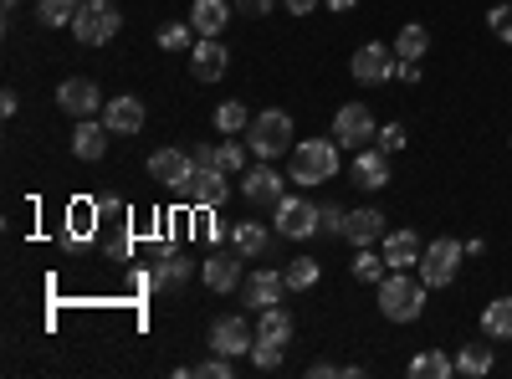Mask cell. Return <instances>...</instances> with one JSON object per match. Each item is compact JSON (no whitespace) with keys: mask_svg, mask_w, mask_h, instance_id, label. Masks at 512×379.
Here are the masks:
<instances>
[{"mask_svg":"<svg viewBox=\"0 0 512 379\" xmlns=\"http://www.w3.org/2000/svg\"><path fill=\"white\" fill-rule=\"evenodd\" d=\"M461 257H466L461 241H451V236L431 241V246L420 251V282H425V287H451L456 272H461Z\"/></svg>","mask_w":512,"mask_h":379,"instance_id":"cell-5","label":"cell"},{"mask_svg":"<svg viewBox=\"0 0 512 379\" xmlns=\"http://www.w3.org/2000/svg\"><path fill=\"white\" fill-rule=\"evenodd\" d=\"M180 195H185L190 205H205V210H210V205H221V200L231 195V175L221 170V164H205V170L195 164V175L185 180V190H180Z\"/></svg>","mask_w":512,"mask_h":379,"instance_id":"cell-8","label":"cell"},{"mask_svg":"<svg viewBox=\"0 0 512 379\" xmlns=\"http://www.w3.org/2000/svg\"><path fill=\"white\" fill-rule=\"evenodd\" d=\"M159 47H164V52H190V47H195V26H185V21L159 26Z\"/></svg>","mask_w":512,"mask_h":379,"instance_id":"cell-30","label":"cell"},{"mask_svg":"<svg viewBox=\"0 0 512 379\" xmlns=\"http://www.w3.org/2000/svg\"><path fill=\"white\" fill-rule=\"evenodd\" d=\"M374 144H379L384 154H400V149H405V129H400V123H384V129L374 134Z\"/></svg>","mask_w":512,"mask_h":379,"instance_id":"cell-39","label":"cell"},{"mask_svg":"<svg viewBox=\"0 0 512 379\" xmlns=\"http://www.w3.org/2000/svg\"><path fill=\"white\" fill-rule=\"evenodd\" d=\"M0 6H6V11H16V0H0Z\"/></svg>","mask_w":512,"mask_h":379,"instance_id":"cell-46","label":"cell"},{"mask_svg":"<svg viewBox=\"0 0 512 379\" xmlns=\"http://www.w3.org/2000/svg\"><path fill=\"white\" fill-rule=\"evenodd\" d=\"M425 287L420 277H405V272H390L379 282V313L390 318V323H415L420 318V308H425Z\"/></svg>","mask_w":512,"mask_h":379,"instance_id":"cell-2","label":"cell"},{"mask_svg":"<svg viewBox=\"0 0 512 379\" xmlns=\"http://www.w3.org/2000/svg\"><path fill=\"white\" fill-rule=\"evenodd\" d=\"M149 175H154L159 185H169V190H185V180L195 175V154H185V149H159V154L149 159Z\"/></svg>","mask_w":512,"mask_h":379,"instance_id":"cell-13","label":"cell"},{"mask_svg":"<svg viewBox=\"0 0 512 379\" xmlns=\"http://www.w3.org/2000/svg\"><path fill=\"white\" fill-rule=\"evenodd\" d=\"M226 21H231V6H226V0H195V11H190L195 36H221Z\"/></svg>","mask_w":512,"mask_h":379,"instance_id":"cell-22","label":"cell"},{"mask_svg":"<svg viewBox=\"0 0 512 379\" xmlns=\"http://www.w3.org/2000/svg\"><path fill=\"white\" fill-rule=\"evenodd\" d=\"M241 195H246L251 205H277V200H282V175L272 170V159L251 164V170L241 175Z\"/></svg>","mask_w":512,"mask_h":379,"instance_id":"cell-14","label":"cell"},{"mask_svg":"<svg viewBox=\"0 0 512 379\" xmlns=\"http://www.w3.org/2000/svg\"><path fill=\"white\" fill-rule=\"evenodd\" d=\"M272 210H277V236H287V241H303V236L318 231V205H313V200L282 195Z\"/></svg>","mask_w":512,"mask_h":379,"instance_id":"cell-7","label":"cell"},{"mask_svg":"<svg viewBox=\"0 0 512 379\" xmlns=\"http://www.w3.org/2000/svg\"><path fill=\"white\" fill-rule=\"evenodd\" d=\"M487 26H492L497 41H507V47H512V6H492L487 11Z\"/></svg>","mask_w":512,"mask_h":379,"instance_id":"cell-37","label":"cell"},{"mask_svg":"<svg viewBox=\"0 0 512 379\" xmlns=\"http://www.w3.org/2000/svg\"><path fill=\"white\" fill-rule=\"evenodd\" d=\"M354 185H364V190H384V185H390V154H384L379 144L354 149Z\"/></svg>","mask_w":512,"mask_h":379,"instance_id":"cell-16","label":"cell"},{"mask_svg":"<svg viewBox=\"0 0 512 379\" xmlns=\"http://www.w3.org/2000/svg\"><path fill=\"white\" fill-rule=\"evenodd\" d=\"M118 26H123V16H118L113 0H88L72 21V36L82 41V47H103V41L118 36Z\"/></svg>","mask_w":512,"mask_h":379,"instance_id":"cell-4","label":"cell"},{"mask_svg":"<svg viewBox=\"0 0 512 379\" xmlns=\"http://www.w3.org/2000/svg\"><path fill=\"white\" fill-rule=\"evenodd\" d=\"M482 333L487 339H512V298H492L482 308Z\"/></svg>","mask_w":512,"mask_h":379,"instance_id":"cell-25","label":"cell"},{"mask_svg":"<svg viewBox=\"0 0 512 379\" xmlns=\"http://www.w3.org/2000/svg\"><path fill=\"white\" fill-rule=\"evenodd\" d=\"M456 369H461V374H472V379L487 374V369H492V349H487V344H466V349L456 354Z\"/></svg>","mask_w":512,"mask_h":379,"instance_id":"cell-33","label":"cell"},{"mask_svg":"<svg viewBox=\"0 0 512 379\" xmlns=\"http://www.w3.org/2000/svg\"><path fill=\"white\" fill-rule=\"evenodd\" d=\"M354 77L364 88H379V82L395 77V47H384V41H369V47L354 52Z\"/></svg>","mask_w":512,"mask_h":379,"instance_id":"cell-9","label":"cell"},{"mask_svg":"<svg viewBox=\"0 0 512 379\" xmlns=\"http://www.w3.org/2000/svg\"><path fill=\"white\" fill-rule=\"evenodd\" d=\"M251 328H246V318H236V313H226V318H216L210 323V349L216 354H226V359H241V354H251Z\"/></svg>","mask_w":512,"mask_h":379,"instance_id":"cell-10","label":"cell"},{"mask_svg":"<svg viewBox=\"0 0 512 379\" xmlns=\"http://www.w3.org/2000/svg\"><path fill=\"white\" fill-rule=\"evenodd\" d=\"M374 134H379L374 129V113L364 103H344V108L333 113V139L344 144V149H369Z\"/></svg>","mask_w":512,"mask_h":379,"instance_id":"cell-6","label":"cell"},{"mask_svg":"<svg viewBox=\"0 0 512 379\" xmlns=\"http://www.w3.org/2000/svg\"><path fill=\"white\" fill-rule=\"evenodd\" d=\"M344 236H349L354 246H369V241H379V236H384V210H374V205H364V210H349Z\"/></svg>","mask_w":512,"mask_h":379,"instance_id":"cell-21","label":"cell"},{"mask_svg":"<svg viewBox=\"0 0 512 379\" xmlns=\"http://www.w3.org/2000/svg\"><path fill=\"white\" fill-rule=\"evenodd\" d=\"M282 292H287V277H277V272H251L246 282H241V303L246 308H277L282 303Z\"/></svg>","mask_w":512,"mask_h":379,"instance_id":"cell-15","label":"cell"},{"mask_svg":"<svg viewBox=\"0 0 512 379\" xmlns=\"http://www.w3.org/2000/svg\"><path fill=\"white\" fill-rule=\"evenodd\" d=\"M226 241L241 251V257H262V251H267V226L262 221H236V226H226Z\"/></svg>","mask_w":512,"mask_h":379,"instance_id":"cell-23","label":"cell"},{"mask_svg":"<svg viewBox=\"0 0 512 379\" xmlns=\"http://www.w3.org/2000/svg\"><path fill=\"white\" fill-rule=\"evenodd\" d=\"M103 123L113 134H139L144 129V103L139 98H108L103 103Z\"/></svg>","mask_w":512,"mask_h":379,"instance_id":"cell-18","label":"cell"},{"mask_svg":"<svg viewBox=\"0 0 512 379\" xmlns=\"http://www.w3.org/2000/svg\"><path fill=\"white\" fill-rule=\"evenodd\" d=\"M57 108H62V113H72V118H93V113L103 108L98 82H88V77H67L62 88H57Z\"/></svg>","mask_w":512,"mask_h":379,"instance_id":"cell-11","label":"cell"},{"mask_svg":"<svg viewBox=\"0 0 512 379\" xmlns=\"http://www.w3.org/2000/svg\"><path fill=\"white\" fill-rule=\"evenodd\" d=\"M282 277H287V287H292V292H308V287H318V277H323V262H318V257H292Z\"/></svg>","mask_w":512,"mask_h":379,"instance_id":"cell-26","label":"cell"},{"mask_svg":"<svg viewBox=\"0 0 512 379\" xmlns=\"http://www.w3.org/2000/svg\"><path fill=\"white\" fill-rule=\"evenodd\" d=\"M82 6H88V0H41L36 16H41V26H72Z\"/></svg>","mask_w":512,"mask_h":379,"instance_id":"cell-28","label":"cell"},{"mask_svg":"<svg viewBox=\"0 0 512 379\" xmlns=\"http://www.w3.org/2000/svg\"><path fill=\"white\" fill-rule=\"evenodd\" d=\"M308 374H313V379H333V374H344V369H333V364H313Z\"/></svg>","mask_w":512,"mask_h":379,"instance_id":"cell-44","label":"cell"},{"mask_svg":"<svg viewBox=\"0 0 512 379\" xmlns=\"http://www.w3.org/2000/svg\"><path fill=\"white\" fill-rule=\"evenodd\" d=\"M256 339H267V344H287L292 339V318L282 308H262V328H256Z\"/></svg>","mask_w":512,"mask_h":379,"instance_id":"cell-29","label":"cell"},{"mask_svg":"<svg viewBox=\"0 0 512 379\" xmlns=\"http://www.w3.org/2000/svg\"><path fill=\"white\" fill-rule=\"evenodd\" d=\"M190 374H195V379H236V364H231L226 354H216V359H200Z\"/></svg>","mask_w":512,"mask_h":379,"instance_id":"cell-35","label":"cell"},{"mask_svg":"<svg viewBox=\"0 0 512 379\" xmlns=\"http://www.w3.org/2000/svg\"><path fill=\"white\" fill-rule=\"evenodd\" d=\"M246 144L256 159H277L282 149H292V118L282 108H267V113H256L251 118V129H246Z\"/></svg>","mask_w":512,"mask_h":379,"instance_id":"cell-3","label":"cell"},{"mask_svg":"<svg viewBox=\"0 0 512 379\" xmlns=\"http://www.w3.org/2000/svg\"><path fill=\"white\" fill-rule=\"evenodd\" d=\"M451 369H456V364H451L441 349H425V354L410 359V379H446Z\"/></svg>","mask_w":512,"mask_h":379,"instance_id":"cell-27","label":"cell"},{"mask_svg":"<svg viewBox=\"0 0 512 379\" xmlns=\"http://www.w3.org/2000/svg\"><path fill=\"white\" fill-rule=\"evenodd\" d=\"M282 6H287L292 16H313V11H318V0H282Z\"/></svg>","mask_w":512,"mask_h":379,"instance_id":"cell-42","label":"cell"},{"mask_svg":"<svg viewBox=\"0 0 512 379\" xmlns=\"http://www.w3.org/2000/svg\"><path fill=\"white\" fill-rule=\"evenodd\" d=\"M425 47H431V31H425L420 21L400 26V36H395V57H400V62H420Z\"/></svg>","mask_w":512,"mask_h":379,"instance_id":"cell-24","label":"cell"},{"mask_svg":"<svg viewBox=\"0 0 512 379\" xmlns=\"http://www.w3.org/2000/svg\"><path fill=\"white\" fill-rule=\"evenodd\" d=\"M338 139H303V144H292V164H287V180L292 185H323L338 175Z\"/></svg>","mask_w":512,"mask_h":379,"instance_id":"cell-1","label":"cell"},{"mask_svg":"<svg viewBox=\"0 0 512 379\" xmlns=\"http://www.w3.org/2000/svg\"><path fill=\"white\" fill-rule=\"evenodd\" d=\"M395 72H400V82H420V62H400L395 57Z\"/></svg>","mask_w":512,"mask_h":379,"instance_id":"cell-43","label":"cell"},{"mask_svg":"<svg viewBox=\"0 0 512 379\" xmlns=\"http://www.w3.org/2000/svg\"><path fill=\"white\" fill-rule=\"evenodd\" d=\"M195 164L205 170V164H221V149L216 144H195Z\"/></svg>","mask_w":512,"mask_h":379,"instance_id":"cell-41","label":"cell"},{"mask_svg":"<svg viewBox=\"0 0 512 379\" xmlns=\"http://www.w3.org/2000/svg\"><path fill=\"white\" fill-rule=\"evenodd\" d=\"M344 221H349V210H338V205H318V231L344 236Z\"/></svg>","mask_w":512,"mask_h":379,"instance_id":"cell-38","label":"cell"},{"mask_svg":"<svg viewBox=\"0 0 512 379\" xmlns=\"http://www.w3.org/2000/svg\"><path fill=\"white\" fill-rule=\"evenodd\" d=\"M251 364H256V369H277V364H282V344L256 339V344H251Z\"/></svg>","mask_w":512,"mask_h":379,"instance_id":"cell-36","label":"cell"},{"mask_svg":"<svg viewBox=\"0 0 512 379\" xmlns=\"http://www.w3.org/2000/svg\"><path fill=\"white\" fill-rule=\"evenodd\" d=\"M354 277L379 287L384 277H390V262H384V257H374V251H364V246H359V257H354Z\"/></svg>","mask_w":512,"mask_h":379,"instance_id":"cell-32","label":"cell"},{"mask_svg":"<svg viewBox=\"0 0 512 379\" xmlns=\"http://www.w3.org/2000/svg\"><path fill=\"white\" fill-rule=\"evenodd\" d=\"M272 6H277V0H236L241 16H272Z\"/></svg>","mask_w":512,"mask_h":379,"instance_id":"cell-40","label":"cell"},{"mask_svg":"<svg viewBox=\"0 0 512 379\" xmlns=\"http://www.w3.org/2000/svg\"><path fill=\"white\" fill-rule=\"evenodd\" d=\"M221 170H226V175H236V180L246 175V144H236V134L221 144Z\"/></svg>","mask_w":512,"mask_h":379,"instance_id":"cell-34","label":"cell"},{"mask_svg":"<svg viewBox=\"0 0 512 379\" xmlns=\"http://www.w3.org/2000/svg\"><path fill=\"white\" fill-rule=\"evenodd\" d=\"M108 139H113V129H108V123L82 118V123H77V134H72V154L93 164V159H103V154H108Z\"/></svg>","mask_w":512,"mask_h":379,"instance_id":"cell-19","label":"cell"},{"mask_svg":"<svg viewBox=\"0 0 512 379\" xmlns=\"http://www.w3.org/2000/svg\"><path fill=\"white\" fill-rule=\"evenodd\" d=\"M241 282V251L231 246V251H216V257L205 262V287L210 292H231Z\"/></svg>","mask_w":512,"mask_h":379,"instance_id":"cell-20","label":"cell"},{"mask_svg":"<svg viewBox=\"0 0 512 379\" xmlns=\"http://www.w3.org/2000/svg\"><path fill=\"white\" fill-rule=\"evenodd\" d=\"M420 236L415 231H384V262H390V272H410L420 267Z\"/></svg>","mask_w":512,"mask_h":379,"instance_id":"cell-17","label":"cell"},{"mask_svg":"<svg viewBox=\"0 0 512 379\" xmlns=\"http://www.w3.org/2000/svg\"><path fill=\"white\" fill-rule=\"evenodd\" d=\"M216 129H221V134H246V129H251L246 103H221V108H216Z\"/></svg>","mask_w":512,"mask_h":379,"instance_id":"cell-31","label":"cell"},{"mask_svg":"<svg viewBox=\"0 0 512 379\" xmlns=\"http://www.w3.org/2000/svg\"><path fill=\"white\" fill-rule=\"evenodd\" d=\"M323 6H328V11H354L359 0H323Z\"/></svg>","mask_w":512,"mask_h":379,"instance_id":"cell-45","label":"cell"},{"mask_svg":"<svg viewBox=\"0 0 512 379\" xmlns=\"http://www.w3.org/2000/svg\"><path fill=\"white\" fill-rule=\"evenodd\" d=\"M226 67H231V52L221 47L216 36H200L195 47H190V72H195V82H221Z\"/></svg>","mask_w":512,"mask_h":379,"instance_id":"cell-12","label":"cell"}]
</instances>
